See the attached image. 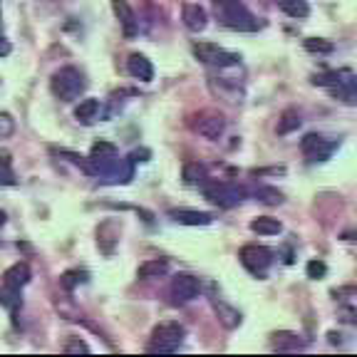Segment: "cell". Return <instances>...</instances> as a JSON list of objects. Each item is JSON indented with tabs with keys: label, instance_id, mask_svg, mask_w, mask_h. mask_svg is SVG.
I'll return each instance as SVG.
<instances>
[{
	"label": "cell",
	"instance_id": "obj_1",
	"mask_svg": "<svg viewBox=\"0 0 357 357\" xmlns=\"http://www.w3.org/2000/svg\"><path fill=\"white\" fill-rule=\"evenodd\" d=\"M315 87H325L330 97L342 105H357V75L352 70H330L310 79Z\"/></svg>",
	"mask_w": 357,
	"mask_h": 357
},
{
	"label": "cell",
	"instance_id": "obj_2",
	"mask_svg": "<svg viewBox=\"0 0 357 357\" xmlns=\"http://www.w3.org/2000/svg\"><path fill=\"white\" fill-rule=\"evenodd\" d=\"M213 10H216L218 20L231 30L238 33H256L261 28L258 17L253 15L241 0H213Z\"/></svg>",
	"mask_w": 357,
	"mask_h": 357
},
{
	"label": "cell",
	"instance_id": "obj_3",
	"mask_svg": "<svg viewBox=\"0 0 357 357\" xmlns=\"http://www.w3.org/2000/svg\"><path fill=\"white\" fill-rule=\"evenodd\" d=\"M84 87H87V82H84V75L79 73L77 67H62V70H57L50 79L52 95L62 102L77 100V97L84 92Z\"/></svg>",
	"mask_w": 357,
	"mask_h": 357
},
{
	"label": "cell",
	"instance_id": "obj_4",
	"mask_svg": "<svg viewBox=\"0 0 357 357\" xmlns=\"http://www.w3.org/2000/svg\"><path fill=\"white\" fill-rule=\"evenodd\" d=\"M184 325L176 323V320H167V323H159L151 333L149 340V352H176L178 345L184 342Z\"/></svg>",
	"mask_w": 357,
	"mask_h": 357
},
{
	"label": "cell",
	"instance_id": "obj_5",
	"mask_svg": "<svg viewBox=\"0 0 357 357\" xmlns=\"http://www.w3.org/2000/svg\"><path fill=\"white\" fill-rule=\"evenodd\" d=\"M201 191L211 204L221 208H234L245 199L243 186L231 184V181H206V184H201Z\"/></svg>",
	"mask_w": 357,
	"mask_h": 357
},
{
	"label": "cell",
	"instance_id": "obj_6",
	"mask_svg": "<svg viewBox=\"0 0 357 357\" xmlns=\"http://www.w3.org/2000/svg\"><path fill=\"white\" fill-rule=\"evenodd\" d=\"M189 124L196 134H201L204 139H211V142H216L218 137L226 132V119H223V114L216 109H201L199 114H194V117L189 119Z\"/></svg>",
	"mask_w": 357,
	"mask_h": 357
},
{
	"label": "cell",
	"instance_id": "obj_7",
	"mask_svg": "<svg viewBox=\"0 0 357 357\" xmlns=\"http://www.w3.org/2000/svg\"><path fill=\"white\" fill-rule=\"evenodd\" d=\"M238 258H241V263H243V268L248 271V273L263 278L266 271L271 268V263H273V251H268L266 245L248 243L238 251Z\"/></svg>",
	"mask_w": 357,
	"mask_h": 357
},
{
	"label": "cell",
	"instance_id": "obj_8",
	"mask_svg": "<svg viewBox=\"0 0 357 357\" xmlns=\"http://www.w3.org/2000/svg\"><path fill=\"white\" fill-rule=\"evenodd\" d=\"M337 146H340V142L328 139L323 134H305L301 142V151L305 154L307 162H328L337 151Z\"/></svg>",
	"mask_w": 357,
	"mask_h": 357
},
{
	"label": "cell",
	"instance_id": "obj_9",
	"mask_svg": "<svg viewBox=\"0 0 357 357\" xmlns=\"http://www.w3.org/2000/svg\"><path fill=\"white\" fill-rule=\"evenodd\" d=\"M194 55L196 60H201L204 65H211V67H234L238 65L241 57L236 55V52H229V50H223V47H218V45L213 43H194Z\"/></svg>",
	"mask_w": 357,
	"mask_h": 357
},
{
	"label": "cell",
	"instance_id": "obj_10",
	"mask_svg": "<svg viewBox=\"0 0 357 357\" xmlns=\"http://www.w3.org/2000/svg\"><path fill=\"white\" fill-rule=\"evenodd\" d=\"M199 278H194L191 273H176L172 280V298L174 303H191L194 298H199Z\"/></svg>",
	"mask_w": 357,
	"mask_h": 357
},
{
	"label": "cell",
	"instance_id": "obj_11",
	"mask_svg": "<svg viewBox=\"0 0 357 357\" xmlns=\"http://www.w3.org/2000/svg\"><path fill=\"white\" fill-rule=\"evenodd\" d=\"M112 10H114V15L119 17V22H122V30L127 38H134V35L139 33V25H137V17H134V10L132 6H129L127 0H112Z\"/></svg>",
	"mask_w": 357,
	"mask_h": 357
},
{
	"label": "cell",
	"instance_id": "obj_12",
	"mask_svg": "<svg viewBox=\"0 0 357 357\" xmlns=\"http://www.w3.org/2000/svg\"><path fill=\"white\" fill-rule=\"evenodd\" d=\"M211 305H213V312H216L218 323H221L226 330H236L241 325V312L236 310L234 305H229V303L221 301V298H213Z\"/></svg>",
	"mask_w": 357,
	"mask_h": 357
},
{
	"label": "cell",
	"instance_id": "obj_13",
	"mask_svg": "<svg viewBox=\"0 0 357 357\" xmlns=\"http://www.w3.org/2000/svg\"><path fill=\"white\" fill-rule=\"evenodd\" d=\"M169 218L176 223H184V226H208L213 221L211 213L206 211H189V208H172Z\"/></svg>",
	"mask_w": 357,
	"mask_h": 357
},
{
	"label": "cell",
	"instance_id": "obj_14",
	"mask_svg": "<svg viewBox=\"0 0 357 357\" xmlns=\"http://www.w3.org/2000/svg\"><path fill=\"white\" fill-rule=\"evenodd\" d=\"M181 17H184V25L191 30V33H201V30L208 25L206 10H204L201 6H196V3H189V6H184V13H181Z\"/></svg>",
	"mask_w": 357,
	"mask_h": 357
},
{
	"label": "cell",
	"instance_id": "obj_15",
	"mask_svg": "<svg viewBox=\"0 0 357 357\" xmlns=\"http://www.w3.org/2000/svg\"><path fill=\"white\" fill-rule=\"evenodd\" d=\"M127 73L132 75L134 79H142V82H151L154 77V67L146 60L144 55H129L127 60Z\"/></svg>",
	"mask_w": 357,
	"mask_h": 357
},
{
	"label": "cell",
	"instance_id": "obj_16",
	"mask_svg": "<svg viewBox=\"0 0 357 357\" xmlns=\"http://www.w3.org/2000/svg\"><path fill=\"white\" fill-rule=\"evenodd\" d=\"M30 278H33V273H30L28 263H15L3 273V283L10 285V288H22V285L30 283Z\"/></svg>",
	"mask_w": 357,
	"mask_h": 357
},
{
	"label": "cell",
	"instance_id": "obj_17",
	"mask_svg": "<svg viewBox=\"0 0 357 357\" xmlns=\"http://www.w3.org/2000/svg\"><path fill=\"white\" fill-rule=\"evenodd\" d=\"M100 112H102L100 100H82L77 105V109H75V117L82 124H95L100 119Z\"/></svg>",
	"mask_w": 357,
	"mask_h": 357
},
{
	"label": "cell",
	"instance_id": "obj_18",
	"mask_svg": "<svg viewBox=\"0 0 357 357\" xmlns=\"http://www.w3.org/2000/svg\"><path fill=\"white\" fill-rule=\"evenodd\" d=\"M169 273V263L164 261V258H154V261H146L139 266V271H137V275H139L142 280H149V278H162V275Z\"/></svg>",
	"mask_w": 357,
	"mask_h": 357
},
{
	"label": "cell",
	"instance_id": "obj_19",
	"mask_svg": "<svg viewBox=\"0 0 357 357\" xmlns=\"http://www.w3.org/2000/svg\"><path fill=\"white\" fill-rule=\"evenodd\" d=\"M251 231L258 236H275L283 231V226H280L278 218H271V216H258L251 221Z\"/></svg>",
	"mask_w": 357,
	"mask_h": 357
},
{
	"label": "cell",
	"instance_id": "obj_20",
	"mask_svg": "<svg viewBox=\"0 0 357 357\" xmlns=\"http://www.w3.org/2000/svg\"><path fill=\"white\" fill-rule=\"evenodd\" d=\"M278 8L290 17H307L310 15V6H307L305 0H275Z\"/></svg>",
	"mask_w": 357,
	"mask_h": 357
},
{
	"label": "cell",
	"instance_id": "obj_21",
	"mask_svg": "<svg viewBox=\"0 0 357 357\" xmlns=\"http://www.w3.org/2000/svg\"><path fill=\"white\" fill-rule=\"evenodd\" d=\"M107 231H119L117 223L107 221V223H102L100 229H97V243H100V248L105 253H112V251H114V243H117V236H107Z\"/></svg>",
	"mask_w": 357,
	"mask_h": 357
},
{
	"label": "cell",
	"instance_id": "obj_22",
	"mask_svg": "<svg viewBox=\"0 0 357 357\" xmlns=\"http://www.w3.org/2000/svg\"><path fill=\"white\" fill-rule=\"evenodd\" d=\"M184 181H186L189 186H201V184H206V181H208L206 169L201 167V164H196V162L186 164V167H184Z\"/></svg>",
	"mask_w": 357,
	"mask_h": 357
},
{
	"label": "cell",
	"instance_id": "obj_23",
	"mask_svg": "<svg viewBox=\"0 0 357 357\" xmlns=\"http://www.w3.org/2000/svg\"><path fill=\"white\" fill-rule=\"evenodd\" d=\"M20 303V288H10V285L3 283V288H0V305L8 307L10 312H17Z\"/></svg>",
	"mask_w": 357,
	"mask_h": 357
},
{
	"label": "cell",
	"instance_id": "obj_24",
	"mask_svg": "<svg viewBox=\"0 0 357 357\" xmlns=\"http://www.w3.org/2000/svg\"><path fill=\"white\" fill-rule=\"evenodd\" d=\"M301 127V114L296 109H285L278 119V134H290Z\"/></svg>",
	"mask_w": 357,
	"mask_h": 357
},
{
	"label": "cell",
	"instance_id": "obj_25",
	"mask_svg": "<svg viewBox=\"0 0 357 357\" xmlns=\"http://www.w3.org/2000/svg\"><path fill=\"white\" fill-rule=\"evenodd\" d=\"M273 347L275 350H301L303 342L298 340V335H293V333H275Z\"/></svg>",
	"mask_w": 357,
	"mask_h": 357
},
{
	"label": "cell",
	"instance_id": "obj_26",
	"mask_svg": "<svg viewBox=\"0 0 357 357\" xmlns=\"http://www.w3.org/2000/svg\"><path fill=\"white\" fill-rule=\"evenodd\" d=\"M303 45H305V50L312 52V55H330V52H335V45L323 38H307Z\"/></svg>",
	"mask_w": 357,
	"mask_h": 357
},
{
	"label": "cell",
	"instance_id": "obj_27",
	"mask_svg": "<svg viewBox=\"0 0 357 357\" xmlns=\"http://www.w3.org/2000/svg\"><path fill=\"white\" fill-rule=\"evenodd\" d=\"M79 283H87V273H84V271H67L60 278V285L65 290H75Z\"/></svg>",
	"mask_w": 357,
	"mask_h": 357
},
{
	"label": "cell",
	"instance_id": "obj_28",
	"mask_svg": "<svg viewBox=\"0 0 357 357\" xmlns=\"http://www.w3.org/2000/svg\"><path fill=\"white\" fill-rule=\"evenodd\" d=\"M256 196L263 201V204H271V206H275V204H283V194H280L278 189H273V186H258Z\"/></svg>",
	"mask_w": 357,
	"mask_h": 357
},
{
	"label": "cell",
	"instance_id": "obj_29",
	"mask_svg": "<svg viewBox=\"0 0 357 357\" xmlns=\"http://www.w3.org/2000/svg\"><path fill=\"white\" fill-rule=\"evenodd\" d=\"M62 352H67V355H79V352H89V345L84 340H79V337H67Z\"/></svg>",
	"mask_w": 357,
	"mask_h": 357
},
{
	"label": "cell",
	"instance_id": "obj_30",
	"mask_svg": "<svg viewBox=\"0 0 357 357\" xmlns=\"http://www.w3.org/2000/svg\"><path fill=\"white\" fill-rule=\"evenodd\" d=\"M305 273H307V278L320 280V278H325V273H328V266H325L323 261H310L305 266Z\"/></svg>",
	"mask_w": 357,
	"mask_h": 357
},
{
	"label": "cell",
	"instance_id": "obj_31",
	"mask_svg": "<svg viewBox=\"0 0 357 357\" xmlns=\"http://www.w3.org/2000/svg\"><path fill=\"white\" fill-rule=\"evenodd\" d=\"M15 132V119L8 112H0V139H8Z\"/></svg>",
	"mask_w": 357,
	"mask_h": 357
},
{
	"label": "cell",
	"instance_id": "obj_32",
	"mask_svg": "<svg viewBox=\"0 0 357 357\" xmlns=\"http://www.w3.org/2000/svg\"><path fill=\"white\" fill-rule=\"evenodd\" d=\"M17 178L10 172V167H0V186H15Z\"/></svg>",
	"mask_w": 357,
	"mask_h": 357
},
{
	"label": "cell",
	"instance_id": "obj_33",
	"mask_svg": "<svg viewBox=\"0 0 357 357\" xmlns=\"http://www.w3.org/2000/svg\"><path fill=\"white\" fill-rule=\"evenodd\" d=\"M340 241H345V243H357V231H342Z\"/></svg>",
	"mask_w": 357,
	"mask_h": 357
},
{
	"label": "cell",
	"instance_id": "obj_34",
	"mask_svg": "<svg viewBox=\"0 0 357 357\" xmlns=\"http://www.w3.org/2000/svg\"><path fill=\"white\" fill-rule=\"evenodd\" d=\"M10 50H13L10 43H8L6 38H0V57H8V55H10Z\"/></svg>",
	"mask_w": 357,
	"mask_h": 357
},
{
	"label": "cell",
	"instance_id": "obj_35",
	"mask_svg": "<svg viewBox=\"0 0 357 357\" xmlns=\"http://www.w3.org/2000/svg\"><path fill=\"white\" fill-rule=\"evenodd\" d=\"M0 167H10V151H0Z\"/></svg>",
	"mask_w": 357,
	"mask_h": 357
},
{
	"label": "cell",
	"instance_id": "obj_36",
	"mask_svg": "<svg viewBox=\"0 0 357 357\" xmlns=\"http://www.w3.org/2000/svg\"><path fill=\"white\" fill-rule=\"evenodd\" d=\"M3 223H6V213L0 211V226H3Z\"/></svg>",
	"mask_w": 357,
	"mask_h": 357
}]
</instances>
